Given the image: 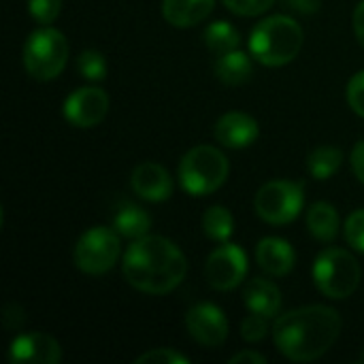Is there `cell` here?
<instances>
[{
	"mask_svg": "<svg viewBox=\"0 0 364 364\" xmlns=\"http://www.w3.org/2000/svg\"><path fill=\"white\" fill-rule=\"evenodd\" d=\"M341 326V316L333 307L309 305L284 314L273 326V339L286 358L294 363H311L335 346Z\"/></svg>",
	"mask_w": 364,
	"mask_h": 364,
	"instance_id": "1",
	"label": "cell"
},
{
	"mask_svg": "<svg viewBox=\"0 0 364 364\" xmlns=\"http://www.w3.org/2000/svg\"><path fill=\"white\" fill-rule=\"evenodd\" d=\"M122 269L126 282L139 292L166 294L183 282L188 262L173 241L147 235L128 247Z\"/></svg>",
	"mask_w": 364,
	"mask_h": 364,
	"instance_id": "2",
	"label": "cell"
},
{
	"mask_svg": "<svg viewBox=\"0 0 364 364\" xmlns=\"http://www.w3.org/2000/svg\"><path fill=\"white\" fill-rule=\"evenodd\" d=\"M303 28L286 15L262 19L250 34V51L264 66L290 64L303 47Z\"/></svg>",
	"mask_w": 364,
	"mask_h": 364,
	"instance_id": "3",
	"label": "cell"
},
{
	"mask_svg": "<svg viewBox=\"0 0 364 364\" xmlns=\"http://www.w3.org/2000/svg\"><path fill=\"white\" fill-rule=\"evenodd\" d=\"M228 171V158L218 147L198 145L181 158L179 181L188 194L207 196L224 186Z\"/></svg>",
	"mask_w": 364,
	"mask_h": 364,
	"instance_id": "4",
	"label": "cell"
},
{
	"mask_svg": "<svg viewBox=\"0 0 364 364\" xmlns=\"http://www.w3.org/2000/svg\"><path fill=\"white\" fill-rule=\"evenodd\" d=\"M360 277L363 271L358 260L341 247H328L316 258L314 282L318 290L333 301L352 296L360 286Z\"/></svg>",
	"mask_w": 364,
	"mask_h": 364,
	"instance_id": "5",
	"label": "cell"
},
{
	"mask_svg": "<svg viewBox=\"0 0 364 364\" xmlns=\"http://www.w3.org/2000/svg\"><path fill=\"white\" fill-rule=\"evenodd\" d=\"M68 60V43L66 36L55 28H38L34 30L23 45V66L30 77L38 81L55 79Z\"/></svg>",
	"mask_w": 364,
	"mask_h": 364,
	"instance_id": "6",
	"label": "cell"
},
{
	"mask_svg": "<svg viewBox=\"0 0 364 364\" xmlns=\"http://www.w3.org/2000/svg\"><path fill=\"white\" fill-rule=\"evenodd\" d=\"M303 203H305L303 183L277 179L264 183L258 190L254 207L258 218H262L267 224L284 226L299 218V213L303 211Z\"/></svg>",
	"mask_w": 364,
	"mask_h": 364,
	"instance_id": "7",
	"label": "cell"
},
{
	"mask_svg": "<svg viewBox=\"0 0 364 364\" xmlns=\"http://www.w3.org/2000/svg\"><path fill=\"white\" fill-rule=\"evenodd\" d=\"M119 252V232L115 228L94 226L79 237L75 245V264L81 273L102 275L115 267Z\"/></svg>",
	"mask_w": 364,
	"mask_h": 364,
	"instance_id": "8",
	"label": "cell"
},
{
	"mask_svg": "<svg viewBox=\"0 0 364 364\" xmlns=\"http://www.w3.org/2000/svg\"><path fill=\"white\" fill-rule=\"evenodd\" d=\"M247 275V256L235 243H222L205 262V277L213 290H235Z\"/></svg>",
	"mask_w": 364,
	"mask_h": 364,
	"instance_id": "9",
	"label": "cell"
},
{
	"mask_svg": "<svg viewBox=\"0 0 364 364\" xmlns=\"http://www.w3.org/2000/svg\"><path fill=\"white\" fill-rule=\"evenodd\" d=\"M64 119L75 128L98 126L109 111V96L100 87H79L64 100Z\"/></svg>",
	"mask_w": 364,
	"mask_h": 364,
	"instance_id": "10",
	"label": "cell"
},
{
	"mask_svg": "<svg viewBox=\"0 0 364 364\" xmlns=\"http://www.w3.org/2000/svg\"><path fill=\"white\" fill-rule=\"evenodd\" d=\"M190 337L205 348H220L228 337V320L213 303H198L186 316Z\"/></svg>",
	"mask_w": 364,
	"mask_h": 364,
	"instance_id": "11",
	"label": "cell"
},
{
	"mask_svg": "<svg viewBox=\"0 0 364 364\" xmlns=\"http://www.w3.org/2000/svg\"><path fill=\"white\" fill-rule=\"evenodd\" d=\"M9 358L13 364H58L62 348L47 333H26L13 339Z\"/></svg>",
	"mask_w": 364,
	"mask_h": 364,
	"instance_id": "12",
	"label": "cell"
},
{
	"mask_svg": "<svg viewBox=\"0 0 364 364\" xmlns=\"http://www.w3.org/2000/svg\"><path fill=\"white\" fill-rule=\"evenodd\" d=\"M258 122L241 111H230L215 124V139L228 149H245L258 139Z\"/></svg>",
	"mask_w": 364,
	"mask_h": 364,
	"instance_id": "13",
	"label": "cell"
},
{
	"mask_svg": "<svg viewBox=\"0 0 364 364\" xmlns=\"http://www.w3.org/2000/svg\"><path fill=\"white\" fill-rule=\"evenodd\" d=\"M130 186L136 196L149 203H162L173 194V181L164 166L156 162H141L130 177Z\"/></svg>",
	"mask_w": 364,
	"mask_h": 364,
	"instance_id": "14",
	"label": "cell"
},
{
	"mask_svg": "<svg viewBox=\"0 0 364 364\" xmlns=\"http://www.w3.org/2000/svg\"><path fill=\"white\" fill-rule=\"evenodd\" d=\"M256 260L260 269L273 277H286L296 262V254L286 239L267 237L256 247Z\"/></svg>",
	"mask_w": 364,
	"mask_h": 364,
	"instance_id": "15",
	"label": "cell"
},
{
	"mask_svg": "<svg viewBox=\"0 0 364 364\" xmlns=\"http://www.w3.org/2000/svg\"><path fill=\"white\" fill-rule=\"evenodd\" d=\"M243 301L252 314H260L264 318H275L282 309V292L269 279H252L243 290Z\"/></svg>",
	"mask_w": 364,
	"mask_h": 364,
	"instance_id": "16",
	"label": "cell"
},
{
	"mask_svg": "<svg viewBox=\"0 0 364 364\" xmlns=\"http://www.w3.org/2000/svg\"><path fill=\"white\" fill-rule=\"evenodd\" d=\"M215 0H164L162 15L175 28H192L213 11Z\"/></svg>",
	"mask_w": 364,
	"mask_h": 364,
	"instance_id": "17",
	"label": "cell"
},
{
	"mask_svg": "<svg viewBox=\"0 0 364 364\" xmlns=\"http://www.w3.org/2000/svg\"><path fill=\"white\" fill-rule=\"evenodd\" d=\"M307 228L318 241H335V237L339 235L337 209L331 203H314L307 211Z\"/></svg>",
	"mask_w": 364,
	"mask_h": 364,
	"instance_id": "18",
	"label": "cell"
},
{
	"mask_svg": "<svg viewBox=\"0 0 364 364\" xmlns=\"http://www.w3.org/2000/svg\"><path fill=\"white\" fill-rule=\"evenodd\" d=\"M215 75L226 85H241L252 77V58L239 49L218 55Z\"/></svg>",
	"mask_w": 364,
	"mask_h": 364,
	"instance_id": "19",
	"label": "cell"
},
{
	"mask_svg": "<svg viewBox=\"0 0 364 364\" xmlns=\"http://www.w3.org/2000/svg\"><path fill=\"white\" fill-rule=\"evenodd\" d=\"M113 228L119 232V237H126V239H143L149 235V228H151V218L149 213L143 209V207H136V205H124L115 218H113Z\"/></svg>",
	"mask_w": 364,
	"mask_h": 364,
	"instance_id": "20",
	"label": "cell"
},
{
	"mask_svg": "<svg viewBox=\"0 0 364 364\" xmlns=\"http://www.w3.org/2000/svg\"><path fill=\"white\" fill-rule=\"evenodd\" d=\"M203 41H205V45L209 47L211 53L224 55V53H228V51L239 49L241 36H239V30H237L230 21H222V19H220V21H213V23H209V26L205 28Z\"/></svg>",
	"mask_w": 364,
	"mask_h": 364,
	"instance_id": "21",
	"label": "cell"
},
{
	"mask_svg": "<svg viewBox=\"0 0 364 364\" xmlns=\"http://www.w3.org/2000/svg\"><path fill=\"white\" fill-rule=\"evenodd\" d=\"M341 162H343V151L339 147H333V145H322V147H316L309 158H307V168L309 173L324 181V179H331L339 168H341Z\"/></svg>",
	"mask_w": 364,
	"mask_h": 364,
	"instance_id": "22",
	"label": "cell"
},
{
	"mask_svg": "<svg viewBox=\"0 0 364 364\" xmlns=\"http://www.w3.org/2000/svg\"><path fill=\"white\" fill-rule=\"evenodd\" d=\"M203 230L211 241L218 243H226L235 230V218L226 207H211L205 215H203Z\"/></svg>",
	"mask_w": 364,
	"mask_h": 364,
	"instance_id": "23",
	"label": "cell"
},
{
	"mask_svg": "<svg viewBox=\"0 0 364 364\" xmlns=\"http://www.w3.org/2000/svg\"><path fill=\"white\" fill-rule=\"evenodd\" d=\"M77 68L79 75L87 81H102L107 77V60L100 51L94 49L81 51V55L77 58Z\"/></svg>",
	"mask_w": 364,
	"mask_h": 364,
	"instance_id": "24",
	"label": "cell"
},
{
	"mask_svg": "<svg viewBox=\"0 0 364 364\" xmlns=\"http://www.w3.org/2000/svg\"><path fill=\"white\" fill-rule=\"evenodd\" d=\"M28 11L38 23L49 26L58 19L62 11V0H28Z\"/></svg>",
	"mask_w": 364,
	"mask_h": 364,
	"instance_id": "25",
	"label": "cell"
},
{
	"mask_svg": "<svg viewBox=\"0 0 364 364\" xmlns=\"http://www.w3.org/2000/svg\"><path fill=\"white\" fill-rule=\"evenodd\" d=\"M269 333V318L260 316V314H252L243 320L241 324V335L245 341L250 343H256V341H262Z\"/></svg>",
	"mask_w": 364,
	"mask_h": 364,
	"instance_id": "26",
	"label": "cell"
},
{
	"mask_svg": "<svg viewBox=\"0 0 364 364\" xmlns=\"http://www.w3.org/2000/svg\"><path fill=\"white\" fill-rule=\"evenodd\" d=\"M136 363H149V364H190V358L171 350V348H158L151 352H145L136 358Z\"/></svg>",
	"mask_w": 364,
	"mask_h": 364,
	"instance_id": "27",
	"label": "cell"
},
{
	"mask_svg": "<svg viewBox=\"0 0 364 364\" xmlns=\"http://www.w3.org/2000/svg\"><path fill=\"white\" fill-rule=\"evenodd\" d=\"M346 239L348 243L364 254V209L354 211L346 222Z\"/></svg>",
	"mask_w": 364,
	"mask_h": 364,
	"instance_id": "28",
	"label": "cell"
},
{
	"mask_svg": "<svg viewBox=\"0 0 364 364\" xmlns=\"http://www.w3.org/2000/svg\"><path fill=\"white\" fill-rule=\"evenodd\" d=\"M232 13L243 15V17H254L273 6L275 0H222Z\"/></svg>",
	"mask_w": 364,
	"mask_h": 364,
	"instance_id": "29",
	"label": "cell"
},
{
	"mask_svg": "<svg viewBox=\"0 0 364 364\" xmlns=\"http://www.w3.org/2000/svg\"><path fill=\"white\" fill-rule=\"evenodd\" d=\"M348 102L354 109V113L364 117V70L356 73L350 79V83H348Z\"/></svg>",
	"mask_w": 364,
	"mask_h": 364,
	"instance_id": "30",
	"label": "cell"
},
{
	"mask_svg": "<svg viewBox=\"0 0 364 364\" xmlns=\"http://www.w3.org/2000/svg\"><path fill=\"white\" fill-rule=\"evenodd\" d=\"M352 168H354V175L358 177V181L364 183V141H360L354 149H352Z\"/></svg>",
	"mask_w": 364,
	"mask_h": 364,
	"instance_id": "31",
	"label": "cell"
},
{
	"mask_svg": "<svg viewBox=\"0 0 364 364\" xmlns=\"http://www.w3.org/2000/svg\"><path fill=\"white\" fill-rule=\"evenodd\" d=\"M286 4H288L290 9L299 11V13L309 15V13H316V11L320 9L322 0H286Z\"/></svg>",
	"mask_w": 364,
	"mask_h": 364,
	"instance_id": "32",
	"label": "cell"
},
{
	"mask_svg": "<svg viewBox=\"0 0 364 364\" xmlns=\"http://www.w3.org/2000/svg\"><path fill=\"white\" fill-rule=\"evenodd\" d=\"M243 363H252V364H264L267 358L260 356L258 352H252V350H245V352H239L230 358V364H243Z\"/></svg>",
	"mask_w": 364,
	"mask_h": 364,
	"instance_id": "33",
	"label": "cell"
},
{
	"mask_svg": "<svg viewBox=\"0 0 364 364\" xmlns=\"http://www.w3.org/2000/svg\"><path fill=\"white\" fill-rule=\"evenodd\" d=\"M354 32H356L358 43L364 47V0L354 11Z\"/></svg>",
	"mask_w": 364,
	"mask_h": 364,
	"instance_id": "34",
	"label": "cell"
}]
</instances>
